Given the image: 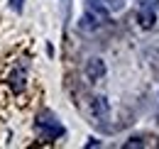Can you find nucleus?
<instances>
[{"label":"nucleus","instance_id":"obj_1","mask_svg":"<svg viewBox=\"0 0 159 149\" xmlns=\"http://www.w3.org/2000/svg\"><path fill=\"white\" fill-rule=\"evenodd\" d=\"M34 132L39 134L42 139H59V137L66 134V127L57 120L54 112L44 110V112H39L37 120H34Z\"/></svg>","mask_w":159,"mask_h":149},{"label":"nucleus","instance_id":"obj_2","mask_svg":"<svg viewBox=\"0 0 159 149\" xmlns=\"http://www.w3.org/2000/svg\"><path fill=\"white\" fill-rule=\"evenodd\" d=\"M86 12L96 20L98 25H105V22L110 20V10H108L105 0H88V2H86Z\"/></svg>","mask_w":159,"mask_h":149},{"label":"nucleus","instance_id":"obj_3","mask_svg":"<svg viewBox=\"0 0 159 149\" xmlns=\"http://www.w3.org/2000/svg\"><path fill=\"white\" fill-rule=\"evenodd\" d=\"M86 76H88V81H100L103 76H105V61L103 59H88V64H86Z\"/></svg>","mask_w":159,"mask_h":149},{"label":"nucleus","instance_id":"obj_4","mask_svg":"<svg viewBox=\"0 0 159 149\" xmlns=\"http://www.w3.org/2000/svg\"><path fill=\"white\" fill-rule=\"evenodd\" d=\"M91 112H93V117H98V120H105V117H108V112H110L108 98H105V95H96V98L91 100Z\"/></svg>","mask_w":159,"mask_h":149},{"label":"nucleus","instance_id":"obj_5","mask_svg":"<svg viewBox=\"0 0 159 149\" xmlns=\"http://www.w3.org/2000/svg\"><path fill=\"white\" fill-rule=\"evenodd\" d=\"M10 86H12L15 93H22V91H25V86H27V69H25V66H17V69L12 71Z\"/></svg>","mask_w":159,"mask_h":149},{"label":"nucleus","instance_id":"obj_6","mask_svg":"<svg viewBox=\"0 0 159 149\" xmlns=\"http://www.w3.org/2000/svg\"><path fill=\"white\" fill-rule=\"evenodd\" d=\"M137 20H139V25L144 27V29H149L152 25H154V20H157V12H154V5H142V10H139V15H137Z\"/></svg>","mask_w":159,"mask_h":149},{"label":"nucleus","instance_id":"obj_7","mask_svg":"<svg viewBox=\"0 0 159 149\" xmlns=\"http://www.w3.org/2000/svg\"><path fill=\"white\" fill-rule=\"evenodd\" d=\"M105 5H108V10H122V0H105Z\"/></svg>","mask_w":159,"mask_h":149},{"label":"nucleus","instance_id":"obj_8","mask_svg":"<svg viewBox=\"0 0 159 149\" xmlns=\"http://www.w3.org/2000/svg\"><path fill=\"white\" fill-rule=\"evenodd\" d=\"M10 7H12L15 12H22V7H25V0H10Z\"/></svg>","mask_w":159,"mask_h":149}]
</instances>
